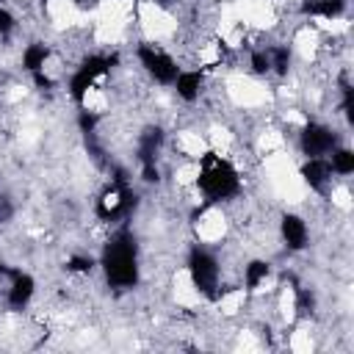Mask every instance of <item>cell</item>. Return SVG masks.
<instances>
[{"label": "cell", "mask_w": 354, "mask_h": 354, "mask_svg": "<svg viewBox=\"0 0 354 354\" xmlns=\"http://www.w3.org/2000/svg\"><path fill=\"white\" fill-rule=\"evenodd\" d=\"M136 55H138L141 66H144V69H147L158 83H174V77H177L180 66H177V61H174V58H171L160 44H152V41L138 44Z\"/></svg>", "instance_id": "277c9868"}, {"label": "cell", "mask_w": 354, "mask_h": 354, "mask_svg": "<svg viewBox=\"0 0 354 354\" xmlns=\"http://www.w3.org/2000/svg\"><path fill=\"white\" fill-rule=\"evenodd\" d=\"M50 58V50H47V44H28L25 47V53H22V66L28 69V72H41L44 69V61Z\"/></svg>", "instance_id": "7c38bea8"}, {"label": "cell", "mask_w": 354, "mask_h": 354, "mask_svg": "<svg viewBox=\"0 0 354 354\" xmlns=\"http://www.w3.org/2000/svg\"><path fill=\"white\" fill-rule=\"evenodd\" d=\"M329 166H332L335 174H343V177L351 174L354 171V152L346 149V147H335L329 152Z\"/></svg>", "instance_id": "4fadbf2b"}, {"label": "cell", "mask_w": 354, "mask_h": 354, "mask_svg": "<svg viewBox=\"0 0 354 354\" xmlns=\"http://www.w3.org/2000/svg\"><path fill=\"white\" fill-rule=\"evenodd\" d=\"M14 28H17V19H14V14H11L8 8H3V6H0V36H8Z\"/></svg>", "instance_id": "2e32d148"}, {"label": "cell", "mask_w": 354, "mask_h": 354, "mask_svg": "<svg viewBox=\"0 0 354 354\" xmlns=\"http://www.w3.org/2000/svg\"><path fill=\"white\" fill-rule=\"evenodd\" d=\"M102 268L105 279L113 288H133L138 279V257H136V243L127 232L113 235L105 249H102Z\"/></svg>", "instance_id": "7a4b0ae2"}, {"label": "cell", "mask_w": 354, "mask_h": 354, "mask_svg": "<svg viewBox=\"0 0 354 354\" xmlns=\"http://www.w3.org/2000/svg\"><path fill=\"white\" fill-rule=\"evenodd\" d=\"M252 69L257 72V75H266L268 69H271V58H268V50H252Z\"/></svg>", "instance_id": "9a60e30c"}, {"label": "cell", "mask_w": 354, "mask_h": 354, "mask_svg": "<svg viewBox=\"0 0 354 354\" xmlns=\"http://www.w3.org/2000/svg\"><path fill=\"white\" fill-rule=\"evenodd\" d=\"M271 274V266L266 260H252L249 266H243V285L246 290H257Z\"/></svg>", "instance_id": "8fae6325"}, {"label": "cell", "mask_w": 354, "mask_h": 354, "mask_svg": "<svg viewBox=\"0 0 354 354\" xmlns=\"http://www.w3.org/2000/svg\"><path fill=\"white\" fill-rule=\"evenodd\" d=\"M188 279L196 293L216 299L218 290V263L207 249H194L188 257Z\"/></svg>", "instance_id": "3957f363"}, {"label": "cell", "mask_w": 354, "mask_h": 354, "mask_svg": "<svg viewBox=\"0 0 354 354\" xmlns=\"http://www.w3.org/2000/svg\"><path fill=\"white\" fill-rule=\"evenodd\" d=\"M202 83H205V77H202L199 69H180L177 77H174V91H177V97H183L185 102H194V100H199Z\"/></svg>", "instance_id": "ba28073f"}, {"label": "cell", "mask_w": 354, "mask_h": 354, "mask_svg": "<svg viewBox=\"0 0 354 354\" xmlns=\"http://www.w3.org/2000/svg\"><path fill=\"white\" fill-rule=\"evenodd\" d=\"M301 11L310 17H318V19H332L343 11V0H307V3H301Z\"/></svg>", "instance_id": "30bf717a"}, {"label": "cell", "mask_w": 354, "mask_h": 354, "mask_svg": "<svg viewBox=\"0 0 354 354\" xmlns=\"http://www.w3.org/2000/svg\"><path fill=\"white\" fill-rule=\"evenodd\" d=\"M299 147L307 158H326L335 149V133L326 124H307L299 133Z\"/></svg>", "instance_id": "5b68a950"}, {"label": "cell", "mask_w": 354, "mask_h": 354, "mask_svg": "<svg viewBox=\"0 0 354 354\" xmlns=\"http://www.w3.org/2000/svg\"><path fill=\"white\" fill-rule=\"evenodd\" d=\"M279 232H282V241L288 249H304L307 246V224L301 216L296 213H285L282 221H279Z\"/></svg>", "instance_id": "8992f818"}, {"label": "cell", "mask_w": 354, "mask_h": 354, "mask_svg": "<svg viewBox=\"0 0 354 354\" xmlns=\"http://www.w3.org/2000/svg\"><path fill=\"white\" fill-rule=\"evenodd\" d=\"M196 185L207 202H221L238 194L241 177L238 169L218 152H202L196 158Z\"/></svg>", "instance_id": "6da1fadb"}, {"label": "cell", "mask_w": 354, "mask_h": 354, "mask_svg": "<svg viewBox=\"0 0 354 354\" xmlns=\"http://www.w3.org/2000/svg\"><path fill=\"white\" fill-rule=\"evenodd\" d=\"M11 274V288H8V304L14 310H22L30 299H33V290H36V282L30 274H22V271H8Z\"/></svg>", "instance_id": "52a82bcc"}, {"label": "cell", "mask_w": 354, "mask_h": 354, "mask_svg": "<svg viewBox=\"0 0 354 354\" xmlns=\"http://www.w3.org/2000/svg\"><path fill=\"white\" fill-rule=\"evenodd\" d=\"M91 266H94V260L88 254H72L69 263H66V271H72V274H88Z\"/></svg>", "instance_id": "5bb4252c"}, {"label": "cell", "mask_w": 354, "mask_h": 354, "mask_svg": "<svg viewBox=\"0 0 354 354\" xmlns=\"http://www.w3.org/2000/svg\"><path fill=\"white\" fill-rule=\"evenodd\" d=\"M301 177H304V183H307L310 188L321 191V188H326V183L332 180V166H329L326 158H307V163L301 166Z\"/></svg>", "instance_id": "9c48e42d"}]
</instances>
